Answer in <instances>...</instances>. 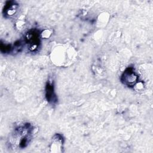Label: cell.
Masks as SVG:
<instances>
[{
	"instance_id": "1",
	"label": "cell",
	"mask_w": 153,
	"mask_h": 153,
	"mask_svg": "<svg viewBox=\"0 0 153 153\" xmlns=\"http://www.w3.org/2000/svg\"><path fill=\"white\" fill-rule=\"evenodd\" d=\"M137 80V76L132 69H127L122 75V81L128 86L134 85Z\"/></svg>"
}]
</instances>
